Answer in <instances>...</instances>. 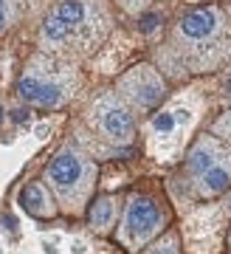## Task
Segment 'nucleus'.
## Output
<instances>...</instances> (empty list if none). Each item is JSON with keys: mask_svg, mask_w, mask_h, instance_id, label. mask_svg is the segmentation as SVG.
<instances>
[{"mask_svg": "<svg viewBox=\"0 0 231 254\" xmlns=\"http://www.w3.org/2000/svg\"><path fill=\"white\" fill-rule=\"evenodd\" d=\"M121 3H124V6H127V3H135V0H121Z\"/></svg>", "mask_w": 231, "mask_h": 254, "instance_id": "nucleus-16", "label": "nucleus"}, {"mask_svg": "<svg viewBox=\"0 0 231 254\" xmlns=\"http://www.w3.org/2000/svg\"><path fill=\"white\" fill-rule=\"evenodd\" d=\"M121 203H124V195H93V200L85 209L88 229L99 237L116 235V226L121 218Z\"/></svg>", "mask_w": 231, "mask_h": 254, "instance_id": "nucleus-7", "label": "nucleus"}, {"mask_svg": "<svg viewBox=\"0 0 231 254\" xmlns=\"http://www.w3.org/2000/svg\"><path fill=\"white\" fill-rule=\"evenodd\" d=\"M226 249L231 252V220H229V229H226Z\"/></svg>", "mask_w": 231, "mask_h": 254, "instance_id": "nucleus-15", "label": "nucleus"}, {"mask_svg": "<svg viewBox=\"0 0 231 254\" xmlns=\"http://www.w3.org/2000/svg\"><path fill=\"white\" fill-rule=\"evenodd\" d=\"M88 119H90V125L96 127L99 136L105 138V141H110V144H116V147L130 144L135 138L133 108L113 91L99 93L96 99L90 102Z\"/></svg>", "mask_w": 231, "mask_h": 254, "instance_id": "nucleus-3", "label": "nucleus"}, {"mask_svg": "<svg viewBox=\"0 0 231 254\" xmlns=\"http://www.w3.org/2000/svg\"><path fill=\"white\" fill-rule=\"evenodd\" d=\"M20 209L31 215L37 220H51L59 215V203L54 198V192L48 190L45 181H28L23 190H20Z\"/></svg>", "mask_w": 231, "mask_h": 254, "instance_id": "nucleus-10", "label": "nucleus"}, {"mask_svg": "<svg viewBox=\"0 0 231 254\" xmlns=\"http://www.w3.org/2000/svg\"><path fill=\"white\" fill-rule=\"evenodd\" d=\"M231 153V147L226 144V141H220V138L214 136H200L195 141V144L189 147L186 153V164H183V170H186V175L192 178L189 184H195L200 175L206 173V170H212L217 161H223L226 155Z\"/></svg>", "mask_w": 231, "mask_h": 254, "instance_id": "nucleus-8", "label": "nucleus"}, {"mask_svg": "<svg viewBox=\"0 0 231 254\" xmlns=\"http://www.w3.org/2000/svg\"><path fill=\"white\" fill-rule=\"evenodd\" d=\"M65 85L59 79H54L43 71H26L23 76L17 79V96L26 105L31 108H40V110H51V108H59L65 102Z\"/></svg>", "mask_w": 231, "mask_h": 254, "instance_id": "nucleus-6", "label": "nucleus"}, {"mask_svg": "<svg viewBox=\"0 0 231 254\" xmlns=\"http://www.w3.org/2000/svg\"><path fill=\"white\" fill-rule=\"evenodd\" d=\"M138 254H183V246H180V235L169 226L164 235H158L152 243H147Z\"/></svg>", "mask_w": 231, "mask_h": 254, "instance_id": "nucleus-12", "label": "nucleus"}, {"mask_svg": "<svg viewBox=\"0 0 231 254\" xmlns=\"http://www.w3.org/2000/svg\"><path fill=\"white\" fill-rule=\"evenodd\" d=\"M118 91L124 96V102L138 113H152L155 108H161V102L167 99V82L155 68L150 65H135L118 79Z\"/></svg>", "mask_w": 231, "mask_h": 254, "instance_id": "nucleus-5", "label": "nucleus"}, {"mask_svg": "<svg viewBox=\"0 0 231 254\" xmlns=\"http://www.w3.org/2000/svg\"><path fill=\"white\" fill-rule=\"evenodd\" d=\"M9 20H11V3L9 0H0V34L9 28Z\"/></svg>", "mask_w": 231, "mask_h": 254, "instance_id": "nucleus-14", "label": "nucleus"}, {"mask_svg": "<svg viewBox=\"0 0 231 254\" xmlns=\"http://www.w3.org/2000/svg\"><path fill=\"white\" fill-rule=\"evenodd\" d=\"M96 161L76 144L59 147L43 173V181L54 192L59 212L71 218H85V209L96 195Z\"/></svg>", "mask_w": 231, "mask_h": 254, "instance_id": "nucleus-1", "label": "nucleus"}, {"mask_svg": "<svg viewBox=\"0 0 231 254\" xmlns=\"http://www.w3.org/2000/svg\"><path fill=\"white\" fill-rule=\"evenodd\" d=\"M172 226V206L161 190H135L124 195L116 240L127 252H141L158 235Z\"/></svg>", "mask_w": 231, "mask_h": 254, "instance_id": "nucleus-2", "label": "nucleus"}, {"mask_svg": "<svg viewBox=\"0 0 231 254\" xmlns=\"http://www.w3.org/2000/svg\"><path fill=\"white\" fill-rule=\"evenodd\" d=\"M231 190V153L217 161L212 170H206L195 184H192V192H195V198H220L226 192Z\"/></svg>", "mask_w": 231, "mask_h": 254, "instance_id": "nucleus-11", "label": "nucleus"}, {"mask_svg": "<svg viewBox=\"0 0 231 254\" xmlns=\"http://www.w3.org/2000/svg\"><path fill=\"white\" fill-rule=\"evenodd\" d=\"M220 26H223V17H220V9H217V6L192 9L178 20L180 37H186L189 43H203V40H209V37L217 34Z\"/></svg>", "mask_w": 231, "mask_h": 254, "instance_id": "nucleus-9", "label": "nucleus"}, {"mask_svg": "<svg viewBox=\"0 0 231 254\" xmlns=\"http://www.w3.org/2000/svg\"><path fill=\"white\" fill-rule=\"evenodd\" d=\"M0 122H3V108H0Z\"/></svg>", "mask_w": 231, "mask_h": 254, "instance_id": "nucleus-17", "label": "nucleus"}, {"mask_svg": "<svg viewBox=\"0 0 231 254\" xmlns=\"http://www.w3.org/2000/svg\"><path fill=\"white\" fill-rule=\"evenodd\" d=\"M93 9L88 0H62L51 9V14L43 20V37L54 46L76 43L85 31H93Z\"/></svg>", "mask_w": 231, "mask_h": 254, "instance_id": "nucleus-4", "label": "nucleus"}, {"mask_svg": "<svg viewBox=\"0 0 231 254\" xmlns=\"http://www.w3.org/2000/svg\"><path fill=\"white\" fill-rule=\"evenodd\" d=\"M212 133L220 138V141H226V144L231 147V110H229V113H223V116L214 122V125H212Z\"/></svg>", "mask_w": 231, "mask_h": 254, "instance_id": "nucleus-13", "label": "nucleus"}]
</instances>
